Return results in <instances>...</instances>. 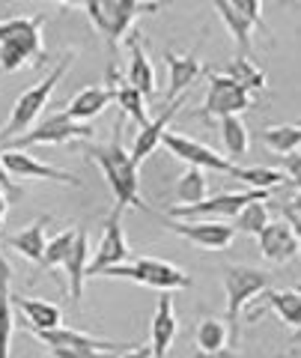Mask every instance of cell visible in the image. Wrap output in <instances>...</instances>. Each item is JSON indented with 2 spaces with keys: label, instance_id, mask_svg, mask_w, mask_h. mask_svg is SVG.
<instances>
[{
  "label": "cell",
  "instance_id": "1",
  "mask_svg": "<svg viewBox=\"0 0 301 358\" xmlns=\"http://www.w3.org/2000/svg\"><path fill=\"white\" fill-rule=\"evenodd\" d=\"M93 162L98 164L105 182L110 188V194L117 200V209L126 212L129 206L135 209H147L140 203V173H138V164L131 162V155L122 150V143L114 138L105 147H93L90 150Z\"/></svg>",
  "mask_w": 301,
  "mask_h": 358
},
{
  "label": "cell",
  "instance_id": "2",
  "mask_svg": "<svg viewBox=\"0 0 301 358\" xmlns=\"http://www.w3.org/2000/svg\"><path fill=\"white\" fill-rule=\"evenodd\" d=\"M72 60H75V51H66L63 57H60V63L48 72V78H42L39 84H33L30 90H24V93L15 99L13 114H9L3 131H0V141L9 143V141H15V138H21L24 131L33 129V122H36V120L42 117V110L48 108L51 93H54V90H57V84L63 81V75H66V69L72 66Z\"/></svg>",
  "mask_w": 301,
  "mask_h": 358
},
{
  "label": "cell",
  "instance_id": "3",
  "mask_svg": "<svg viewBox=\"0 0 301 358\" xmlns=\"http://www.w3.org/2000/svg\"><path fill=\"white\" fill-rule=\"evenodd\" d=\"M159 3H138V0H87L84 13L90 18V24L108 39L110 48H117L122 36H129L131 24L143 13H155Z\"/></svg>",
  "mask_w": 301,
  "mask_h": 358
},
{
  "label": "cell",
  "instance_id": "4",
  "mask_svg": "<svg viewBox=\"0 0 301 358\" xmlns=\"http://www.w3.org/2000/svg\"><path fill=\"white\" fill-rule=\"evenodd\" d=\"M98 278H122V281H131L140 287H152V289H159V293H173V289L191 287V275L167 260H155V257H140L135 263L105 268Z\"/></svg>",
  "mask_w": 301,
  "mask_h": 358
},
{
  "label": "cell",
  "instance_id": "5",
  "mask_svg": "<svg viewBox=\"0 0 301 358\" xmlns=\"http://www.w3.org/2000/svg\"><path fill=\"white\" fill-rule=\"evenodd\" d=\"M224 293H227V329L230 343L239 338V313L251 299L269 289V275L254 266H224Z\"/></svg>",
  "mask_w": 301,
  "mask_h": 358
},
{
  "label": "cell",
  "instance_id": "6",
  "mask_svg": "<svg viewBox=\"0 0 301 358\" xmlns=\"http://www.w3.org/2000/svg\"><path fill=\"white\" fill-rule=\"evenodd\" d=\"M274 192H221V194H212L206 200H200L194 206H173L167 209V218H179V221H221L224 218H233L248 206V203H256V200H265L269 203Z\"/></svg>",
  "mask_w": 301,
  "mask_h": 358
},
{
  "label": "cell",
  "instance_id": "7",
  "mask_svg": "<svg viewBox=\"0 0 301 358\" xmlns=\"http://www.w3.org/2000/svg\"><path fill=\"white\" fill-rule=\"evenodd\" d=\"M96 134L93 126H87V122H75L63 114V110H57V114H48L45 120L39 122L36 129L24 131L21 138L9 141L13 147L9 150H24V147H60V143H75V141H90Z\"/></svg>",
  "mask_w": 301,
  "mask_h": 358
},
{
  "label": "cell",
  "instance_id": "8",
  "mask_svg": "<svg viewBox=\"0 0 301 358\" xmlns=\"http://www.w3.org/2000/svg\"><path fill=\"white\" fill-rule=\"evenodd\" d=\"M254 105V96L236 81H230L227 75L212 72L209 75V87H206V99L194 114L200 120H221V117H239L242 110H248Z\"/></svg>",
  "mask_w": 301,
  "mask_h": 358
},
{
  "label": "cell",
  "instance_id": "9",
  "mask_svg": "<svg viewBox=\"0 0 301 358\" xmlns=\"http://www.w3.org/2000/svg\"><path fill=\"white\" fill-rule=\"evenodd\" d=\"M215 9L221 13V21L227 24L230 36L239 45V57H251L254 60V42L251 33L263 30V15H260V3L256 0H218Z\"/></svg>",
  "mask_w": 301,
  "mask_h": 358
},
{
  "label": "cell",
  "instance_id": "10",
  "mask_svg": "<svg viewBox=\"0 0 301 358\" xmlns=\"http://www.w3.org/2000/svg\"><path fill=\"white\" fill-rule=\"evenodd\" d=\"M152 215L164 224V230H170L185 242L200 245V248H209V251H224L236 239L230 224H221V221H179V218H167L161 212H152Z\"/></svg>",
  "mask_w": 301,
  "mask_h": 358
},
{
  "label": "cell",
  "instance_id": "11",
  "mask_svg": "<svg viewBox=\"0 0 301 358\" xmlns=\"http://www.w3.org/2000/svg\"><path fill=\"white\" fill-rule=\"evenodd\" d=\"M161 143L173 152V159L185 162L188 167H197V171H203V173H206V171H215V173L233 176V173H236V167H239V164L227 162L221 152H215L212 147H206V143H200V141H194V138H185V134H176V131H164Z\"/></svg>",
  "mask_w": 301,
  "mask_h": 358
},
{
  "label": "cell",
  "instance_id": "12",
  "mask_svg": "<svg viewBox=\"0 0 301 358\" xmlns=\"http://www.w3.org/2000/svg\"><path fill=\"white\" fill-rule=\"evenodd\" d=\"M0 164H3L6 176L13 179H45V182H60V185H75L81 188V179L72 176L69 171H60L54 164L39 162L36 155H30L24 150H3L0 152Z\"/></svg>",
  "mask_w": 301,
  "mask_h": 358
},
{
  "label": "cell",
  "instance_id": "13",
  "mask_svg": "<svg viewBox=\"0 0 301 358\" xmlns=\"http://www.w3.org/2000/svg\"><path fill=\"white\" fill-rule=\"evenodd\" d=\"M129 239L122 233V209H110V215L105 218V230H102V242H98V251L96 257L87 266V275L90 278H98L105 268H114V266H122L129 260Z\"/></svg>",
  "mask_w": 301,
  "mask_h": 358
},
{
  "label": "cell",
  "instance_id": "14",
  "mask_svg": "<svg viewBox=\"0 0 301 358\" xmlns=\"http://www.w3.org/2000/svg\"><path fill=\"white\" fill-rule=\"evenodd\" d=\"M33 338H39L42 343L48 346H60V350H90V352H126L138 343H117V341H105V338H93L87 331H78V329H51V331H30Z\"/></svg>",
  "mask_w": 301,
  "mask_h": 358
},
{
  "label": "cell",
  "instance_id": "15",
  "mask_svg": "<svg viewBox=\"0 0 301 358\" xmlns=\"http://www.w3.org/2000/svg\"><path fill=\"white\" fill-rule=\"evenodd\" d=\"M256 242H260L263 260H269V263H274V266H284V263H289V260H295V254H298V248H301L298 233L289 227L286 221H269V224H265V227L260 230Z\"/></svg>",
  "mask_w": 301,
  "mask_h": 358
},
{
  "label": "cell",
  "instance_id": "16",
  "mask_svg": "<svg viewBox=\"0 0 301 358\" xmlns=\"http://www.w3.org/2000/svg\"><path fill=\"white\" fill-rule=\"evenodd\" d=\"M179 108H185V96H179V99H173V102H167L164 105V110L155 120H149L147 126L140 129V134L135 138V143H131V162H135L138 167H140V162L143 159H149V155L155 152V147L161 143V138H164V131H167V126H170V120L179 114Z\"/></svg>",
  "mask_w": 301,
  "mask_h": 358
},
{
  "label": "cell",
  "instance_id": "17",
  "mask_svg": "<svg viewBox=\"0 0 301 358\" xmlns=\"http://www.w3.org/2000/svg\"><path fill=\"white\" fill-rule=\"evenodd\" d=\"M152 343L149 352L152 358H167V350L173 346L176 334H179V320H176V308H173V293H161L159 305H155V317H152Z\"/></svg>",
  "mask_w": 301,
  "mask_h": 358
},
{
  "label": "cell",
  "instance_id": "18",
  "mask_svg": "<svg viewBox=\"0 0 301 358\" xmlns=\"http://www.w3.org/2000/svg\"><path fill=\"white\" fill-rule=\"evenodd\" d=\"M126 45H129V87H135L143 99H152L155 96V69H152V60L147 48L140 42V33H129L126 36Z\"/></svg>",
  "mask_w": 301,
  "mask_h": 358
},
{
  "label": "cell",
  "instance_id": "19",
  "mask_svg": "<svg viewBox=\"0 0 301 358\" xmlns=\"http://www.w3.org/2000/svg\"><path fill=\"white\" fill-rule=\"evenodd\" d=\"M110 102H114V87L93 84V87H84L75 99H69L63 114L75 122H87V126H90V120H96L105 108H110Z\"/></svg>",
  "mask_w": 301,
  "mask_h": 358
},
{
  "label": "cell",
  "instance_id": "20",
  "mask_svg": "<svg viewBox=\"0 0 301 358\" xmlns=\"http://www.w3.org/2000/svg\"><path fill=\"white\" fill-rule=\"evenodd\" d=\"M87 266H90V236H87L84 227H78L72 251H69V257H66L63 266H60V268H66V278H69V293H72L75 305H81V299H84Z\"/></svg>",
  "mask_w": 301,
  "mask_h": 358
},
{
  "label": "cell",
  "instance_id": "21",
  "mask_svg": "<svg viewBox=\"0 0 301 358\" xmlns=\"http://www.w3.org/2000/svg\"><path fill=\"white\" fill-rule=\"evenodd\" d=\"M164 66L170 72V84H167V102L185 96L188 87H194V81L203 75V66L194 54H176V51H164Z\"/></svg>",
  "mask_w": 301,
  "mask_h": 358
},
{
  "label": "cell",
  "instance_id": "22",
  "mask_svg": "<svg viewBox=\"0 0 301 358\" xmlns=\"http://www.w3.org/2000/svg\"><path fill=\"white\" fill-rule=\"evenodd\" d=\"M13 308L24 313L30 331H51L63 326V310L54 301L33 299V296H13Z\"/></svg>",
  "mask_w": 301,
  "mask_h": 358
},
{
  "label": "cell",
  "instance_id": "23",
  "mask_svg": "<svg viewBox=\"0 0 301 358\" xmlns=\"http://www.w3.org/2000/svg\"><path fill=\"white\" fill-rule=\"evenodd\" d=\"M13 268L0 257V358H9L13 350V331H15V317H13Z\"/></svg>",
  "mask_w": 301,
  "mask_h": 358
},
{
  "label": "cell",
  "instance_id": "24",
  "mask_svg": "<svg viewBox=\"0 0 301 358\" xmlns=\"http://www.w3.org/2000/svg\"><path fill=\"white\" fill-rule=\"evenodd\" d=\"M6 245L13 251H18L21 257H27L30 263L39 266L42 263V254H45V245H48V239H45V218L33 221L30 227L13 233V236H6Z\"/></svg>",
  "mask_w": 301,
  "mask_h": 358
},
{
  "label": "cell",
  "instance_id": "25",
  "mask_svg": "<svg viewBox=\"0 0 301 358\" xmlns=\"http://www.w3.org/2000/svg\"><path fill=\"white\" fill-rule=\"evenodd\" d=\"M218 126H221V141H224V150H227L224 159L236 164L251 150V134L244 129L242 117H221Z\"/></svg>",
  "mask_w": 301,
  "mask_h": 358
},
{
  "label": "cell",
  "instance_id": "26",
  "mask_svg": "<svg viewBox=\"0 0 301 358\" xmlns=\"http://www.w3.org/2000/svg\"><path fill=\"white\" fill-rule=\"evenodd\" d=\"M265 305H269L281 322H286L289 329H298L301 320V293L298 289H265Z\"/></svg>",
  "mask_w": 301,
  "mask_h": 358
},
{
  "label": "cell",
  "instance_id": "27",
  "mask_svg": "<svg viewBox=\"0 0 301 358\" xmlns=\"http://www.w3.org/2000/svg\"><path fill=\"white\" fill-rule=\"evenodd\" d=\"M221 75H227L230 81H236L239 87H244L251 96L256 93V90H265V72L251 57H233L224 66V72H221Z\"/></svg>",
  "mask_w": 301,
  "mask_h": 358
},
{
  "label": "cell",
  "instance_id": "28",
  "mask_svg": "<svg viewBox=\"0 0 301 358\" xmlns=\"http://www.w3.org/2000/svg\"><path fill=\"white\" fill-rule=\"evenodd\" d=\"M45 15H15V18H0V45L42 36Z\"/></svg>",
  "mask_w": 301,
  "mask_h": 358
},
{
  "label": "cell",
  "instance_id": "29",
  "mask_svg": "<svg viewBox=\"0 0 301 358\" xmlns=\"http://www.w3.org/2000/svg\"><path fill=\"white\" fill-rule=\"evenodd\" d=\"M194 343H197V350H203V352L224 350V346L230 343V329H227V322L218 320V317H203V320L197 322Z\"/></svg>",
  "mask_w": 301,
  "mask_h": 358
},
{
  "label": "cell",
  "instance_id": "30",
  "mask_svg": "<svg viewBox=\"0 0 301 358\" xmlns=\"http://www.w3.org/2000/svg\"><path fill=\"white\" fill-rule=\"evenodd\" d=\"M263 143L277 155H293L301 147V129L295 122H281V126L263 129Z\"/></svg>",
  "mask_w": 301,
  "mask_h": 358
},
{
  "label": "cell",
  "instance_id": "31",
  "mask_svg": "<svg viewBox=\"0 0 301 358\" xmlns=\"http://www.w3.org/2000/svg\"><path fill=\"white\" fill-rule=\"evenodd\" d=\"M176 200H179L182 206H194L200 200H206L209 194V179L203 171H197V167H188V171L176 179V188H173Z\"/></svg>",
  "mask_w": 301,
  "mask_h": 358
},
{
  "label": "cell",
  "instance_id": "32",
  "mask_svg": "<svg viewBox=\"0 0 301 358\" xmlns=\"http://www.w3.org/2000/svg\"><path fill=\"white\" fill-rule=\"evenodd\" d=\"M114 102H119L122 114H126L129 120H135L140 129L152 120V117H149V110H147V99H143L135 87H129V84H117V87H114Z\"/></svg>",
  "mask_w": 301,
  "mask_h": 358
},
{
  "label": "cell",
  "instance_id": "33",
  "mask_svg": "<svg viewBox=\"0 0 301 358\" xmlns=\"http://www.w3.org/2000/svg\"><path fill=\"white\" fill-rule=\"evenodd\" d=\"M233 179H242V182L251 185L254 192H274L277 185L286 182L284 171H274V167H236Z\"/></svg>",
  "mask_w": 301,
  "mask_h": 358
},
{
  "label": "cell",
  "instance_id": "34",
  "mask_svg": "<svg viewBox=\"0 0 301 358\" xmlns=\"http://www.w3.org/2000/svg\"><path fill=\"white\" fill-rule=\"evenodd\" d=\"M269 224V206H265V200H256V203H248L239 215L230 218V227L233 233H251V236H260V230Z\"/></svg>",
  "mask_w": 301,
  "mask_h": 358
},
{
  "label": "cell",
  "instance_id": "35",
  "mask_svg": "<svg viewBox=\"0 0 301 358\" xmlns=\"http://www.w3.org/2000/svg\"><path fill=\"white\" fill-rule=\"evenodd\" d=\"M75 233H78V227H72V230H63L60 236H54L48 245H45V254H42V268H48V272H57V268L63 266V260L69 257V251H72V242H75Z\"/></svg>",
  "mask_w": 301,
  "mask_h": 358
},
{
  "label": "cell",
  "instance_id": "36",
  "mask_svg": "<svg viewBox=\"0 0 301 358\" xmlns=\"http://www.w3.org/2000/svg\"><path fill=\"white\" fill-rule=\"evenodd\" d=\"M51 358H117L119 352H90V350H60V346H51Z\"/></svg>",
  "mask_w": 301,
  "mask_h": 358
},
{
  "label": "cell",
  "instance_id": "37",
  "mask_svg": "<svg viewBox=\"0 0 301 358\" xmlns=\"http://www.w3.org/2000/svg\"><path fill=\"white\" fill-rule=\"evenodd\" d=\"M284 215H286V224H289V227L298 233V227H301V200H298V192L289 197V203H284Z\"/></svg>",
  "mask_w": 301,
  "mask_h": 358
},
{
  "label": "cell",
  "instance_id": "38",
  "mask_svg": "<svg viewBox=\"0 0 301 358\" xmlns=\"http://www.w3.org/2000/svg\"><path fill=\"white\" fill-rule=\"evenodd\" d=\"M284 162H286V173L289 176V185H293V192H298V176H301V155L293 152V155H284Z\"/></svg>",
  "mask_w": 301,
  "mask_h": 358
},
{
  "label": "cell",
  "instance_id": "39",
  "mask_svg": "<svg viewBox=\"0 0 301 358\" xmlns=\"http://www.w3.org/2000/svg\"><path fill=\"white\" fill-rule=\"evenodd\" d=\"M0 188H3V192H6V197H21V194H24V188H21V185H15L13 179L6 176L3 164H0Z\"/></svg>",
  "mask_w": 301,
  "mask_h": 358
},
{
  "label": "cell",
  "instance_id": "40",
  "mask_svg": "<svg viewBox=\"0 0 301 358\" xmlns=\"http://www.w3.org/2000/svg\"><path fill=\"white\" fill-rule=\"evenodd\" d=\"M188 358H239V352L233 346H224V350H215V352H203V350H194Z\"/></svg>",
  "mask_w": 301,
  "mask_h": 358
},
{
  "label": "cell",
  "instance_id": "41",
  "mask_svg": "<svg viewBox=\"0 0 301 358\" xmlns=\"http://www.w3.org/2000/svg\"><path fill=\"white\" fill-rule=\"evenodd\" d=\"M117 358H152V352H149V346H131V350L119 352Z\"/></svg>",
  "mask_w": 301,
  "mask_h": 358
},
{
  "label": "cell",
  "instance_id": "42",
  "mask_svg": "<svg viewBox=\"0 0 301 358\" xmlns=\"http://www.w3.org/2000/svg\"><path fill=\"white\" fill-rule=\"evenodd\" d=\"M6 212H9V197H6L3 188H0V224L6 221Z\"/></svg>",
  "mask_w": 301,
  "mask_h": 358
}]
</instances>
